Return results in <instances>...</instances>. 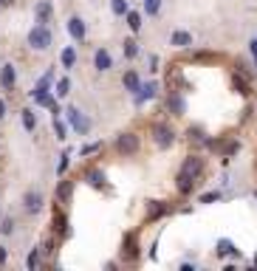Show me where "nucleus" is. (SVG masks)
I'll return each instance as SVG.
<instances>
[{
	"mask_svg": "<svg viewBox=\"0 0 257 271\" xmlns=\"http://www.w3.org/2000/svg\"><path fill=\"white\" fill-rule=\"evenodd\" d=\"M6 260H9V251H6V246H0V265L6 263Z\"/></svg>",
	"mask_w": 257,
	"mask_h": 271,
	"instance_id": "37",
	"label": "nucleus"
},
{
	"mask_svg": "<svg viewBox=\"0 0 257 271\" xmlns=\"http://www.w3.org/2000/svg\"><path fill=\"white\" fill-rule=\"evenodd\" d=\"M150 71H158V57H150Z\"/></svg>",
	"mask_w": 257,
	"mask_h": 271,
	"instance_id": "38",
	"label": "nucleus"
},
{
	"mask_svg": "<svg viewBox=\"0 0 257 271\" xmlns=\"http://www.w3.org/2000/svg\"><path fill=\"white\" fill-rule=\"evenodd\" d=\"M215 200H221V192H218V189H212V192H207V195H201V204H215Z\"/></svg>",
	"mask_w": 257,
	"mask_h": 271,
	"instance_id": "34",
	"label": "nucleus"
},
{
	"mask_svg": "<svg viewBox=\"0 0 257 271\" xmlns=\"http://www.w3.org/2000/svg\"><path fill=\"white\" fill-rule=\"evenodd\" d=\"M51 82H54V71H45L43 77H40V82L34 85V91H31L34 105H40V107H54L57 105L54 96H51Z\"/></svg>",
	"mask_w": 257,
	"mask_h": 271,
	"instance_id": "3",
	"label": "nucleus"
},
{
	"mask_svg": "<svg viewBox=\"0 0 257 271\" xmlns=\"http://www.w3.org/2000/svg\"><path fill=\"white\" fill-rule=\"evenodd\" d=\"M170 45H175V48H189L192 45V34L189 31H172L170 34Z\"/></svg>",
	"mask_w": 257,
	"mask_h": 271,
	"instance_id": "17",
	"label": "nucleus"
},
{
	"mask_svg": "<svg viewBox=\"0 0 257 271\" xmlns=\"http://www.w3.org/2000/svg\"><path fill=\"white\" fill-rule=\"evenodd\" d=\"M121 85H124V91H127L130 96H136V93L142 91V77H139L136 71H124V77H121Z\"/></svg>",
	"mask_w": 257,
	"mask_h": 271,
	"instance_id": "15",
	"label": "nucleus"
},
{
	"mask_svg": "<svg viewBox=\"0 0 257 271\" xmlns=\"http://www.w3.org/2000/svg\"><path fill=\"white\" fill-rule=\"evenodd\" d=\"M59 65H62L65 71H71L74 65H77V48L74 45H65L62 54H59Z\"/></svg>",
	"mask_w": 257,
	"mask_h": 271,
	"instance_id": "18",
	"label": "nucleus"
},
{
	"mask_svg": "<svg viewBox=\"0 0 257 271\" xmlns=\"http://www.w3.org/2000/svg\"><path fill=\"white\" fill-rule=\"evenodd\" d=\"M110 12L116 17H124L130 12V0H110Z\"/></svg>",
	"mask_w": 257,
	"mask_h": 271,
	"instance_id": "25",
	"label": "nucleus"
},
{
	"mask_svg": "<svg viewBox=\"0 0 257 271\" xmlns=\"http://www.w3.org/2000/svg\"><path fill=\"white\" fill-rule=\"evenodd\" d=\"M23 209L29 215H37L43 209V192H40V189H29V192L23 195Z\"/></svg>",
	"mask_w": 257,
	"mask_h": 271,
	"instance_id": "10",
	"label": "nucleus"
},
{
	"mask_svg": "<svg viewBox=\"0 0 257 271\" xmlns=\"http://www.w3.org/2000/svg\"><path fill=\"white\" fill-rule=\"evenodd\" d=\"M254 65H257V54H254Z\"/></svg>",
	"mask_w": 257,
	"mask_h": 271,
	"instance_id": "41",
	"label": "nucleus"
},
{
	"mask_svg": "<svg viewBox=\"0 0 257 271\" xmlns=\"http://www.w3.org/2000/svg\"><path fill=\"white\" fill-rule=\"evenodd\" d=\"M68 93H71V79L62 77V79L57 82V85H54V96H57V99H65Z\"/></svg>",
	"mask_w": 257,
	"mask_h": 271,
	"instance_id": "24",
	"label": "nucleus"
},
{
	"mask_svg": "<svg viewBox=\"0 0 257 271\" xmlns=\"http://www.w3.org/2000/svg\"><path fill=\"white\" fill-rule=\"evenodd\" d=\"M164 107H167L170 116H184L186 113V99L181 96L178 88H170V93H167V99H164Z\"/></svg>",
	"mask_w": 257,
	"mask_h": 271,
	"instance_id": "7",
	"label": "nucleus"
},
{
	"mask_svg": "<svg viewBox=\"0 0 257 271\" xmlns=\"http://www.w3.org/2000/svg\"><path fill=\"white\" fill-rule=\"evenodd\" d=\"M54 133H57V139H59V142H65V139H68V130H65V121L59 119V116H54Z\"/></svg>",
	"mask_w": 257,
	"mask_h": 271,
	"instance_id": "30",
	"label": "nucleus"
},
{
	"mask_svg": "<svg viewBox=\"0 0 257 271\" xmlns=\"http://www.w3.org/2000/svg\"><path fill=\"white\" fill-rule=\"evenodd\" d=\"M150 136H153V144H156L158 150H170L172 144H175V136L178 133L170 127V121H153Z\"/></svg>",
	"mask_w": 257,
	"mask_h": 271,
	"instance_id": "4",
	"label": "nucleus"
},
{
	"mask_svg": "<svg viewBox=\"0 0 257 271\" xmlns=\"http://www.w3.org/2000/svg\"><path fill=\"white\" fill-rule=\"evenodd\" d=\"M54 232H59V235H68V221H65L62 212H54Z\"/></svg>",
	"mask_w": 257,
	"mask_h": 271,
	"instance_id": "29",
	"label": "nucleus"
},
{
	"mask_svg": "<svg viewBox=\"0 0 257 271\" xmlns=\"http://www.w3.org/2000/svg\"><path fill=\"white\" fill-rule=\"evenodd\" d=\"M201 172H204V158L201 156H186L181 170H178V175H175V189H178L181 195H189L192 186L198 184Z\"/></svg>",
	"mask_w": 257,
	"mask_h": 271,
	"instance_id": "1",
	"label": "nucleus"
},
{
	"mask_svg": "<svg viewBox=\"0 0 257 271\" xmlns=\"http://www.w3.org/2000/svg\"><path fill=\"white\" fill-rule=\"evenodd\" d=\"M139 147H142V142H139V136L133 133V130L116 136V153H119V156H136Z\"/></svg>",
	"mask_w": 257,
	"mask_h": 271,
	"instance_id": "6",
	"label": "nucleus"
},
{
	"mask_svg": "<svg viewBox=\"0 0 257 271\" xmlns=\"http://www.w3.org/2000/svg\"><path fill=\"white\" fill-rule=\"evenodd\" d=\"M254 198H257V192H254Z\"/></svg>",
	"mask_w": 257,
	"mask_h": 271,
	"instance_id": "42",
	"label": "nucleus"
},
{
	"mask_svg": "<svg viewBox=\"0 0 257 271\" xmlns=\"http://www.w3.org/2000/svg\"><path fill=\"white\" fill-rule=\"evenodd\" d=\"M93 68L99 74H107L110 68H113V57H110V51L107 48H96L93 51Z\"/></svg>",
	"mask_w": 257,
	"mask_h": 271,
	"instance_id": "12",
	"label": "nucleus"
},
{
	"mask_svg": "<svg viewBox=\"0 0 257 271\" xmlns=\"http://www.w3.org/2000/svg\"><path fill=\"white\" fill-rule=\"evenodd\" d=\"M121 51H124L127 59H136L139 57V43L136 40H124V43H121Z\"/></svg>",
	"mask_w": 257,
	"mask_h": 271,
	"instance_id": "28",
	"label": "nucleus"
},
{
	"mask_svg": "<svg viewBox=\"0 0 257 271\" xmlns=\"http://www.w3.org/2000/svg\"><path fill=\"white\" fill-rule=\"evenodd\" d=\"M15 85H17L15 65H12V62H3V65H0V88H3V91H15Z\"/></svg>",
	"mask_w": 257,
	"mask_h": 271,
	"instance_id": "11",
	"label": "nucleus"
},
{
	"mask_svg": "<svg viewBox=\"0 0 257 271\" xmlns=\"http://www.w3.org/2000/svg\"><path fill=\"white\" fill-rule=\"evenodd\" d=\"M29 48L31 51H48L51 43H54V34H51V29L45 26V23H34L29 29Z\"/></svg>",
	"mask_w": 257,
	"mask_h": 271,
	"instance_id": "2",
	"label": "nucleus"
},
{
	"mask_svg": "<svg viewBox=\"0 0 257 271\" xmlns=\"http://www.w3.org/2000/svg\"><path fill=\"white\" fill-rule=\"evenodd\" d=\"M142 12L147 17H156L161 12V0H142Z\"/></svg>",
	"mask_w": 257,
	"mask_h": 271,
	"instance_id": "26",
	"label": "nucleus"
},
{
	"mask_svg": "<svg viewBox=\"0 0 257 271\" xmlns=\"http://www.w3.org/2000/svg\"><path fill=\"white\" fill-rule=\"evenodd\" d=\"M232 82H235V88H237V91L243 93V96H249V93H251V85H249V79L243 77V74H237V71H235V77H232Z\"/></svg>",
	"mask_w": 257,
	"mask_h": 271,
	"instance_id": "27",
	"label": "nucleus"
},
{
	"mask_svg": "<svg viewBox=\"0 0 257 271\" xmlns=\"http://www.w3.org/2000/svg\"><path fill=\"white\" fill-rule=\"evenodd\" d=\"M85 181H88V184H91V186H96V189H105V172H102V170H88L85 172Z\"/></svg>",
	"mask_w": 257,
	"mask_h": 271,
	"instance_id": "20",
	"label": "nucleus"
},
{
	"mask_svg": "<svg viewBox=\"0 0 257 271\" xmlns=\"http://www.w3.org/2000/svg\"><path fill=\"white\" fill-rule=\"evenodd\" d=\"M121 257H124V263H136L139 260V237H136V232H127V235H124Z\"/></svg>",
	"mask_w": 257,
	"mask_h": 271,
	"instance_id": "8",
	"label": "nucleus"
},
{
	"mask_svg": "<svg viewBox=\"0 0 257 271\" xmlns=\"http://www.w3.org/2000/svg\"><path fill=\"white\" fill-rule=\"evenodd\" d=\"M26 265H29L31 271L40 265V249H31V254H29V260H26Z\"/></svg>",
	"mask_w": 257,
	"mask_h": 271,
	"instance_id": "33",
	"label": "nucleus"
},
{
	"mask_svg": "<svg viewBox=\"0 0 257 271\" xmlns=\"http://www.w3.org/2000/svg\"><path fill=\"white\" fill-rule=\"evenodd\" d=\"M6 113H9V107H6V99H0V121L6 119Z\"/></svg>",
	"mask_w": 257,
	"mask_h": 271,
	"instance_id": "36",
	"label": "nucleus"
},
{
	"mask_svg": "<svg viewBox=\"0 0 257 271\" xmlns=\"http://www.w3.org/2000/svg\"><path fill=\"white\" fill-rule=\"evenodd\" d=\"M158 88H161V85H158L156 79H150V82H142V91L133 96V99H136V105H144V102L156 99V96H158Z\"/></svg>",
	"mask_w": 257,
	"mask_h": 271,
	"instance_id": "13",
	"label": "nucleus"
},
{
	"mask_svg": "<svg viewBox=\"0 0 257 271\" xmlns=\"http://www.w3.org/2000/svg\"><path fill=\"white\" fill-rule=\"evenodd\" d=\"M167 212H170V207H167V204H161V200H147L144 221H158V218H164Z\"/></svg>",
	"mask_w": 257,
	"mask_h": 271,
	"instance_id": "14",
	"label": "nucleus"
},
{
	"mask_svg": "<svg viewBox=\"0 0 257 271\" xmlns=\"http://www.w3.org/2000/svg\"><path fill=\"white\" fill-rule=\"evenodd\" d=\"M142 20H144V12H136V9H130L127 15H124V23H127V29L136 34V31H142Z\"/></svg>",
	"mask_w": 257,
	"mask_h": 271,
	"instance_id": "19",
	"label": "nucleus"
},
{
	"mask_svg": "<svg viewBox=\"0 0 257 271\" xmlns=\"http://www.w3.org/2000/svg\"><path fill=\"white\" fill-rule=\"evenodd\" d=\"M65 29H68V34H71V40H77V43H85L88 29H85V20H82L79 15L68 17V23H65Z\"/></svg>",
	"mask_w": 257,
	"mask_h": 271,
	"instance_id": "9",
	"label": "nucleus"
},
{
	"mask_svg": "<svg viewBox=\"0 0 257 271\" xmlns=\"http://www.w3.org/2000/svg\"><path fill=\"white\" fill-rule=\"evenodd\" d=\"M71 192H74L71 181H59V184H57V200H59V204H68V200H71Z\"/></svg>",
	"mask_w": 257,
	"mask_h": 271,
	"instance_id": "23",
	"label": "nucleus"
},
{
	"mask_svg": "<svg viewBox=\"0 0 257 271\" xmlns=\"http://www.w3.org/2000/svg\"><path fill=\"white\" fill-rule=\"evenodd\" d=\"M68 164H71V153H62V156H59V164H57V175H59V178L68 172Z\"/></svg>",
	"mask_w": 257,
	"mask_h": 271,
	"instance_id": "31",
	"label": "nucleus"
},
{
	"mask_svg": "<svg viewBox=\"0 0 257 271\" xmlns=\"http://www.w3.org/2000/svg\"><path fill=\"white\" fill-rule=\"evenodd\" d=\"M20 119H23V127L29 130V133H34V130H37V116H34V110H31V107H23V110H20Z\"/></svg>",
	"mask_w": 257,
	"mask_h": 271,
	"instance_id": "22",
	"label": "nucleus"
},
{
	"mask_svg": "<svg viewBox=\"0 0 257 271\" xmlns=\"http://www.w3.org/2000/svg\"><path fill=\"white\" fill-rule=\"evenodd\" d=\"M218 257H240V249L232 240H218Z\"/></svg>",
	"mask_w": 257,
	"mask_h": 271,
	"instance_id": "21",
	"label": "nucleus"
},
{
	"mask_svg": "<svg viewBox=\"0 0 257 271\" xmlns=\"http://www.w3.org/2000/svg\"><path fill=\"white\" fill-rule=\"evenodd\" d=\"M62 113H65V119H68V124H71L79 136H88V133H91V119H88V116L79 110V107L71 105V107H65Z\"/></svg>",
	"mask_w": 257,
	"mask_h": 271,
	"instance_id": "5",
	"label": "nucleus"
},
{
	"mask_svg": "<svg viewBox=\"0 0 257 271\" xmlns=\"http://www.w3.org/2000/svg\"><path fill=\"white\" fill-rule=\"evenodd\" d=\"M96 150H102V144H99V142H96V144H85V147H82L79 153H82V156H91V153H96Z\"/></svg>",
	"mask_w": 257,
	"mask_h": 271,
	"instance_id": "35",
	"label": "nucleus"
},
{
	"mask_svg": "<svg viewBox=\"0 0 257 271\" xmlns=\"http://www.w3.org/2000/svg\"><path fill=\"white\" fill-rule=\"evenodd\" d=\"M249 48H251V57H254V54H257V37H254V40L249 43Z\"/></svg>",
	"mask_w": 257,
	"mask_h": 271,
	"instance_id": "40",
	"label": "nucleus"
},
{
	"mask_svg": "<svg viewBox=\"0 0 257 271\" xmlns=\"http://www.w3.org/2000/svg\"><path fill=\"white\" fill-rule=\"evenodd\" d=\"M51 15H54V9H51L48 0H40V3L34 6V20H37V23H45V26H48V23H51Z\"/></svg>",
	"mask_w": 257,
	"mask_h": 271,
	"instance_id": "16",
	"label": "nucleus"
},
{
	"mask_svg": "<svg viewBox=\"0 0 257 271\" xmlns=\"http://www.w3.org/2000/svg\"><path fill=\"white\" fill-rule=\"evenodd\" d=\"M9 6H15V0H0V9H9Z\"/></svg>",
	"mask_w": 257,
	"mask_h": 271,
	"instance_id": "39",
	"label": "nucleus"
},
{
	"mask_svg": "<svg viewBox=\"0 0 257 271\" xmlns=\"http://www.w3.org/2000/svg\"><path fill=\"white\" fill-rule=\"evenodd\" d=\"M15 232V218H3L0 221V235H12Z\"/></svg>",
	"mask_w": 257,
	"mask_h": 271,
	"instance_id": "32",
	"label": "nucleus"
}]
</instances>
